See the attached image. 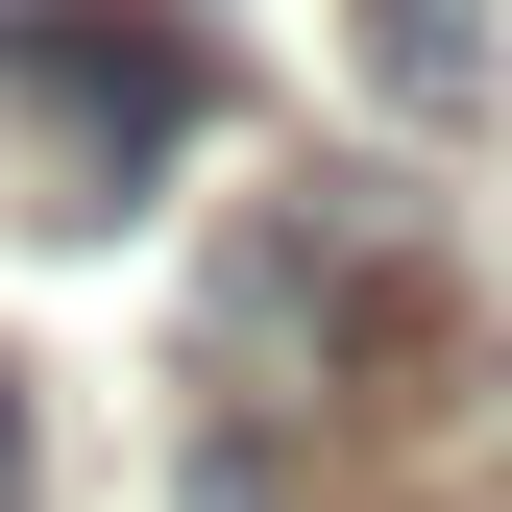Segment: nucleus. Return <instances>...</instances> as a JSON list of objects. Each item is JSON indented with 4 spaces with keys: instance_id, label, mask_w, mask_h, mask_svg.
Instances as JSON below:
<instances>
[{
    "instance_id": "20e7f679",
    "label": "nucleus",
    "mask_w": 512,
    "mask_h": 512,
    "mask_svg": "<svg viewBox=\"0 0 512 512\" xmlns=\"http://www.w3.org/2000/svg\"><path fill=\"white\" fill-rule=\"evenodd\" d=\"M0 512H25V488H0Z\"/></svg>"
},
{
    "instance_id": "7ed1b4c3",
    "label": "nucleus",
    "mask_w": 512,
    "mask_h": 512,
    "mask_svg": "<svg viewBox=\"0 0 512 512\" xmlns=\"http://www.w3.org/2000/svg\"><path fill=\"white\" fill-rule=\"evenodd\" d=\"M0 488H25V391H0Z\"/></svg>"
},
{
    "instance_id": "f257e3e1",
    "label": "nucleus",
    "mask_w": 512,
    "mask_h": 512,
    "mask_svg": "<svg viewBox=\"0 0 512 512\" xmlns=\"http://www.w3.org/2000/svg\"><path fill=\"white\" fill-rule=\"evenodd\" d=\"M171 122H220V49L171 0H0V196L25 220H122Z\"/></svg>"
},
{
    "instance_id": "f03ea898",
    "label": "nucleus",
    "mask_w": 512,
    "mask_h": 512,
    "mask_svg": "<svg viewBox=\"0 0 512 512\" xmlns=\"http://www.w3.org/2000/svg\"><path fill=\"white\" fill-rule=\"evenodd\" d=\"M366 98H415V122H488V0H366Z\"/></svg>"
}]
</instances>
